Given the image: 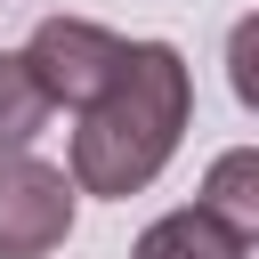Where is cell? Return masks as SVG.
<instances>
[{"label": "cell", "mask_w": 259, "mask_h": 259, "mask_svg": "<svg viewBox=\"0 0 259 259\" xmlns=\"http://www.w3.org/2000/svg\"><path fill=\"white\" fill-rule=\"evenodd\" d=\"M186 121H194L186 57L170 40H130V65L113 73V89L73 130V178H81V194H113V202L146 194L170 170Z\"/></svg>", "instance_id": "1"}, {"label": "cell", "mask_w": 259, "mask_h": 259, "mask_svg": "<svg viewBox=\"0 0 259 259\" xmlns=\"http://www.w3.org/2000/svg\"><path fill=\"white\" fill-rule=\"evenodd\" d=\"M24 65L40 73L49 105L89 113V105L113 89V73L130 65V40H121V32H105V24H89V16H40V24H32V40H24Z\"/></svg>", "instance_id": "2"}, {"label": "cell", "mask_w": 259, "mask_h": 259, "mask_svg": "<svg viewBox=\"0 0 259 259\" xmlns=\"http://www.w3.org/2000/svg\"><path fill=\"white\" fill-rule=\"evenodd\" d=\"M81 178L40 154H0V259H49L73 235Z\"/></svg>", "instance_id": "3"}, {"label": "cell", "mask_w": 259, "mask_h": 259, "mask_svg": "<svg viewBox=\"0 0 259 259\" xmlns=\"http://www.w3.org/2000/svg\"><path fill=\"white\" fill-rule=\"evenodd\" d=\"M243 251H251V243H243L227 219H210V210L194 202V210H162V219L138 235L130 259H243Z\"/></svg>", "instance_id": "4"}, {"label": "cell", "mask_w": 259, "mask_h": 259, "mask_svg": "<svg viewBox=\"0 0 259 259\" xmlns=\"http://www.w3.org/2000/svg\"><path fill=\"white\" fill-rule=\"evenodd\" d=\"M202 210L227 219L243 243H259V146H227L202 170Z\"/></svg>", "instance_id": "5"}, {"label": "cell", "mask_w": 259, "mask_h": 259, "mask_svg": "<svg viewBox=\"0 0 259 259\" xmlns=\"http://www.w3.org/2000/svg\"><path fill=\"white\" fill-rule=\"evenodd\" d=\"M40 121H49V89L16 49V57H0V154H24L40 138Z\"/></svg>", "instance_id": "6"}, {"label": "cell", "mask_w": 259, "mask_h": 259, "mask_svg": "<svg viewBox=\"0 0 259 259\" xmlns=\"http://www.w3.org/2000/svg\"><path fill=\"white\" fill-rule=\"evenodd\" d=\"M227 89L243 97V113H259V16L227 32Z\"/></svg>", "instance_id": "7"}]
</instances>
